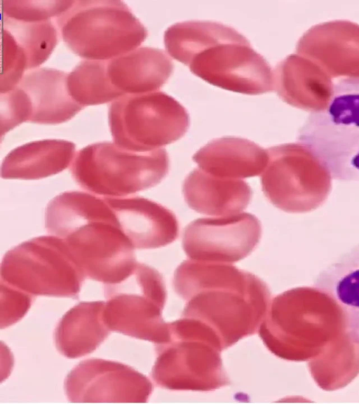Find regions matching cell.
<instances>
[{
    "mask_svg": "<svg viewBox=\"0 0 359 404\" xmlns=\"http://www.w3.org/2000/svg\"><path fill=\"white\" fill-rule=\"evenodd\" d=\"M68 74L53 68H36L26 73L18 85L29 112V122L55 125L72 119L83 107L71 97Z\"/></svg>",
    "mask_w": 359,
    "mask_h": 404,
    "instance_id": "4fadbf2b",
    "label": "cell"
},
{
    "mask_svg": "<svg viewBox=\"0 0 359 404\" xmlns=\"http://www.w3.org/2000/svg\"><path fill=\"white\" fill-rule=\"evenodd\" d=\"M116 218L90 221L61 238L85 276L104 284L124 280L137 263L135 248Z\"/></svg>",
    "mask_w": 359,
    "mask_h": 404,
    "instance_id": "9c48e42d",
    "label": "cell"
},
{
    "mask_svg": "<svg viewBox=\"0 0 359 404\" xmlns=\"http://www.w3.org/2000/svg\"><path fill=\"white\" fill-rule=\"evenodd\" d=\"M108 123L114 142L137 152L161 149L180 139L189 117L175 98L161 92L125 95L111 102Z\"/></svg>",
    "mask_w": 359,
    "mask_h": 404,
    "instance_id": "52a82bcc",
    "label": "cell"
},
{
    "mask_svg": "<svg viewBox=\"0 0 359 404\" xmlns=\"http://www.w3.org/2000/svg\"><path fill=\"white\" fill-rule=\"evenodd\" d=\"M85 277L64 240L53 235L14 247L1 265V282L32 297H76Z\"/></svg>",
    "mask_w": 359,
    "mask_h": 404,
    "instance_id": "8992f818",
    "label": "cell"
},
{
    "mask_svg": "<svg viewBox=\"0 0 359 404\" xmlns=\"http://www.w3.org/2000/svg\"><path fill=\"white\" fill-rule=\"evenodd\" d=\"M55 22L66 46L88 60L109 61L126 54L139 48L148 34L121 1H74Z\"/></svg>",
    "mask_w": 359,
    "mask_h": 404,
    "instance_id": "277c9868",
    "label": "cell"
},
{
    "mask_svg": "<svg viewBox=\"0 0 359 404\" xmlns=\"http://www.w3.org/2000/svg\"><path fill=\"white\" fill-rule=\"evenodd\" d=\"M114 216L104 197L82 191H66L48 204L45 226L50 235L63 238L86 223Z\"/></svg>",
    "mask_w": 359,
    "mask_h": 404,
    "instance_id": "d6986e66",
    "label": "cell"
},
{
    "mask_svg": "<svg viewBox=\"0 0 359 404\" xmlns=\"http://www.w3.org/2000/svg\"><path fill=\"white\" fill-rule=\"evenodd\" d=\"M173 64L162 50L139 47L107 61L111 84L123 95L158 91L171 75Z\"/></svg>",
    "mask_w": 359,
    "mask_h": 404,
    "instance_id": "2e32d148",
    "label": "cell"
},
{
    "mask_svg": "<svg viewBox=\"0 0 359 404\" xmlns=\"http://www.w3.org/2000/svg\"><path fill=\"white\" fill-rule=\"evenodd\" d=\"M104 321L111 331L159 344L169 338V323L162 318L166 290L155 269L137 263L124 280L104 284Z\"/></svg>",
    "mask_w": 359,
    "mask_h": 404,
    "instance_id": "ba28073f",
    "label": "cell"
},
{
    "mask_svg": "<svg viewBox=\"0 0 359 404\" xmlns=\"http://www.w3.org/2000/svg\"><path fill=\"white\" fill-rule=\"evenodd\" d=\"M166 49L194 74L221 88L247 95L273 88V76L266 60L228 25L206 20L182 22L172 30Z\"/></svg>",
    "mask_w": 359,
    "mask_h": 404,
    "instance_id": "7a4b0ae2",
    "label": "cell"
},
{
    "mask_svg": "<svg viewBox=\"0 0 359 404\" xmlns=\"http://www.w3.org/2000/svg\"><path fill=\"white\" fill-rule=\"evenodd\" d=\"M261 235L259 220L248 213L198 218L185 227L182 246L191 260L231 264L249 255Z\"/></svg>",
    "mask_w": 359,
    "mask_h": 404,
    "instance_id": "30bf717a",
    "label": "cell"
},
{
    "mask_svg": "<svg viewBox=\"0 0 359 404\" xmlns=\"http://www.w3.org/2000/svg\"><path fill=\"white\" fill-rule=\"evenodd\" d=\"M64 387L74 403H145L153 390L150 380L134 368L100 358L80 362Z\"/></svg>",
    "mask_w": 359,
    "mask_h": 404,
    "instance_id": "8fae6325",
    "label": "cell"
},
{
    "mask_svg": "<svg viewBox=\"0 0 359 404\" xmlns=\"http://www.w3.org/2000/svg\"><path fill=\"white\" fill-rule=\"evenodd\" d=\"M28 70L27 58L12 35L2 29V62L0 92L6 93L15 88Z\"/></svg>",
    "mask_w": 359,
    "mask_h": 404,
    "instance_id": "603a6c76",
    "label": "cell"
},
{
    "mask_svg": "<svg viewBox=\"0 0 359 404\" xmlns=\"http://www.w3.org/2000/svg\"><path fill=\"white\" fill-rule=\"evenodd\" d=\"M268 153L254 142L238 137L212 140L193 156L199 168L212 175L243 179L260 175L268 163Z\"/></svg>",
    "mask_w": 359,
    "mask_h": 404,
    "instance_id": "9a60e30c",
    "label": "cell"
},
{
    "mask_svg": "<svg viewBox=\"0 0 359 404\" xmlns=\"http://www.w3.org/2000/svg\"><path fill=\"white\" fill-rule=\"evenodd\" d=\"M165 149L137 152L114 142L90 144L76 153L71 172L84 189L102 197L131 196L158 184L167 175Z\"/></svg>",
    "mask_w": 359,
    "mask_h": 404,
    "instance_id": "5b68a950",
    "label": "cell"
},
{
    "mask_svg": "<svg viewBox=\"0 0 359 404\" xmlns=\"http://www.w3.org/2000/svg\"><path fill=\"white\" fill-rule=\"evenodd\" d=\"M32 296L1 282V328L20 320L29 310Z\"/></svg>",
    "mask_w": 359,
    "mask_h": 404,
    "instance_id": "cb8c5ba5",
    "label": "cell"
},
{
    "mask_svg": "<svg viewBox=\"0 0 359 404\" xmlns=\"http://www.w3.org/2000/svg\"><path fill=\"white\" fill-rule=\"evenodd\" d=\"M105 302H82L59 321L54 335L57 349L64 356L76 358L95 351L111 330L104 323Z\"/></svg>",
    "mask_w": 359,
    "mask_h": 404,
    "instance_id": "ac0fdd59",
    "label": "cell"
},
{
    "mask_svg": "<svg viewBox=\"0 0 359 404\" xmlns=\"http://www.w3.org/2000/svg\"><path fill=\"white\" fill-rule=\"evenodd\" d=\"M173 285L187 300L182 316L208 326L224 349L254 334L269 306L266 283L228 263L184 260L174 273Z\"/></svg>",
    "mask_w": 359,
    "mask_h": 404,
    "instance_id": "6da1fadb",
    "label": "cell"
},
{
    "mask_svg": "<svg viewBox=\"0 0 359 404\" xmlns=\"http://www.w3.org/2000/svg\"><path fill=\"white\" fill-rule=\"evenodd\" d=\"M76 146L64 140L31 142L11 151L4 158V179L37 180L57 174L72 165Z\"/></svg>",
    "mask_w": 359,
    "mask_h": 404,
    "instance_id": "e0dca14e",
    "label": "cell"
},
{
    "mask_svg": "<svg viewBox=\"0 0 359 404\" xmlns=\"http://www.w3.org/2000/svg\"><path fill=\"white\" fill-rule=\"evenodd\" d=\"M182 191L192 210L210 216H226L246 208L252 195L248 184L241 179L219 177L201 168L193 170L184 179Z\"/></svg>",
    "mask_w": 359,
    "mask_h": 404,
    "instance_id": "5bb4252c",
    "label": "cell"
},
{
    "mask_svg": "<svg viewBox=\"0 0 359 404\" xmlns=\"http://www.w3.org/2000/svg\"><path fill=\"white\" fill-rule=\"evenodd\" d=\"M67 85L71 97L83 107L111 103L125 95L111 84L107 61L82 60L68 74Z\"/></svg>",
    "mask_w": 359,
    "mask_h": 404,
    "instance_id": "ffe728a7",
    "label": "cell"
},
{
    "mask_svg": "<svg viewBox=\"0 0 359 404\" xmlns=\"http://www.w3.org/2000/svg\"><path fill=\"white\" fill-rule=\"evenodd\" d=\"M169 332L168 341L156 344L151 376L158 386L209 391L229 383L220 357L222 344L209 327L182 316L169 323Z\"/></svg>",
    "mask_w": 359,
    "mask_h": 404,
    "instance_id": "3957f363",
    "label": "cell"
},
{
    "mask_svg": "<svg viewBox=\"0 0 359 404\" xmlns=\"http://www.w3.org/2000/svg\"><path fill=\"white\" fill-rule=\"evenodd\" d=\"M104 198L135 248L163 247L178 237L177 217L165 206L139 196Z\"/></svg>",
    "mask_w": 359,
    "mask_h": 404,
    "instance_id": "7c38bea8",
    "label": "cell"
},
{
    "mask_svg": "<svg viewBox=\"0 0 359 404\" xmlns=\"http://www.w3.org/2000/svg\"><path fill=\"white\" fill-rule=\"evenodd\" d=\"M2 29L7 30L24 50L28 71L39 68L50 57L59 41L55 20L29 22L3 17Z\"/></svg>",
    "mask_w": 359,
    "mask_h": 404,
    "instance_id": "44dd1931",
    "label": "cell"
},
{
    "mask_svg": "<svg viewBox=\"0 0 359 404\" xmlns=\"http://www.w3.org/2000/svg\"><path fill=\"white\" fill-rule=\"evenodd\" d=\"M74 1H8L1 2L3 17L36 22L55 20L67 11Z\"/></svg>",
    "mask_w": 359,
    "mask_h": 404,
    "instance_id": "7402d4cb",
    "label": "cell"
}]
</instances>
